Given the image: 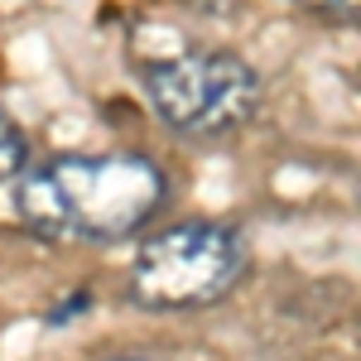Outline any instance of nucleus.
<instances>
[{
	"mask_svg": "<svg viewBox=\"0 0 361 361\" xmlns=\"http://www.w3.org/2000/svg\"><path fill=\"white\" fill-rule=\"evenodd\" d=\"M299 5H308V10H318V15H328V20H357V5L361 0H299Z\"/></svg>",
	"mask_w": 361,
	"mask_h": 361,
	"instance_id": "39448f33",
	"label": "nucleus"
},
{
	"mask_svg": "<svg viewBox=\"0 0 361 361\" xmlns=\"http://www.w3.org/2000/svg\"><path fill=\"white\" fill-rule=\"evenodd\" d=\"M82 308H87V294H73V299H68L63 308H54V323H63V318H73V313H82Z\"/></svg>",
	"mask_w": 361,
	"mask_h": 361,
	"instance_id": "423d86ee",
	"label": "nucleus"
},
{
	"mask_svg": "<svg viewBox=\"0 0 361 361\" xmlns=\"http://www.w3.org/2000/svg\"><path fill=\"white\" fill-rule=\"evenodd\" d=\"M145 92L154 116L178 135H226L246 126L260 106V78L246 58L222 49L154 58L145 68Z\"/></svg>",
	"mask_w": 361,
	"mask_h": 361,
	"instance_id": "f03ea898",
	"label": "nucleus"
},
{
	"mask_svg": "<svg viewBox=\"0 0 361 361\" xmlns=\"http://www.w3.org/2000/svg\"><path fill=\"white\" fill-rule=\"evenodd\" d=\"M246 275V246L217 222H178L154 231L130 265V294L145 308L217 304Z\"/></svg>",
	"mask_w": 361,
	"mask_h": 361,
	"instance_id": "7ed1b4c3",
	"label": "nucleus"
},
{
	"mask_svg": "<svg viewBox=\"0 0 361 361\" xmlns=\"http://www.w3.org/2000/svg\"><path fill=\"white\" fill-rule=\"evenodd\" d=\"M111 361H130V357H111Z\"/></svg>",
	"mask_w": 361,
	"mask_h": 361,
	"instance_id": "0eeeda50",
	"label": "nucleus"
},
{
	"mask_svg": "<svg viewBox=\"0 0 361 361\" xmlns=\"http://www.w3.org/2000/svg\"><path fill=\"white\" fill-rule=\"evenodd\" d=\"M29 159V140L25 130L10 121V116H0V178H15Z\"/></svg>",
	"mask_w": 361,
	"mask_h": 361,
	"instance_id": "20e7f679",
	"label": "nucleus"
},
{
	"mask_svg": "<svg viewBox=\"0 0 361 361\" xmlns=\"http://www.w3.org/2000/svg\"><path fill=\"white\" fill-rule=\"evenodd\" d=\"M164 202V169L145 154H58L15 188L29 231L49 241H126Z\"/></svg>",
	"mask_w": 361,
	"mask_h": 361,
	"instance_id": "f257e3e1",
	"label": "nucleus"
}]
</instances>
